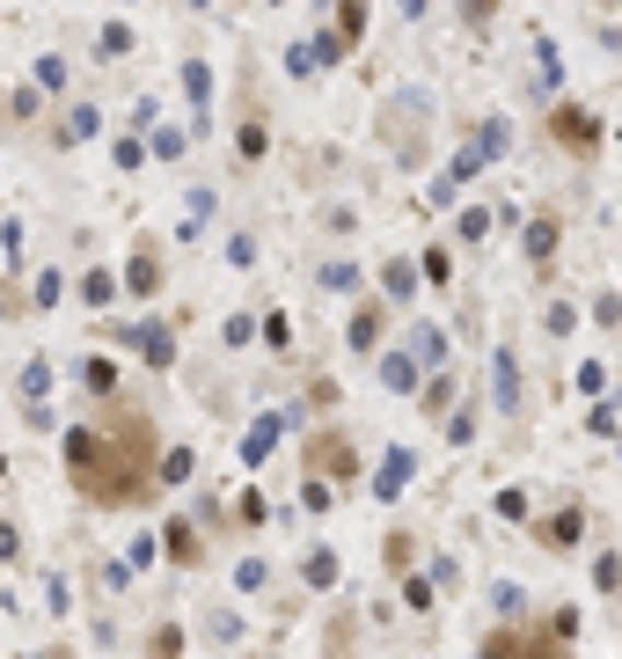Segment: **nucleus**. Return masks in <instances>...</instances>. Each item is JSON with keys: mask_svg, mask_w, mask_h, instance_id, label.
Returning <instances> with one entry per match:
<instances>
[{"mask_svg": "<svg viewBox=\"0 0 622 659\" xmlns=\"http://www.w3.org/2000/svg\"><path fill=\"white\" fill-rule=\"evenodd\" d=\"M73 484L89 491L96 506H132L146 491V462H154V433L140 411H103V425L67 439Z\"/></svg>", "mask_w": 622, "mask_h": 659, "instance_id": "1", "label": "nucleus"}, {"mask_svg": "<svg viewBox=\"0 0 622 659\" xmlns=\"http://www.w3.org/2000/svg\"><path fill=\"white\" fill-rule=\"evenodd\" d=\"M315 455H322V469H344V476H352V469H360V455H352V447H337V439H322V447H315Z\"/></svg>", "mask_w": 622, "mask_h": 659, "instance_id": "2", "label": "nucleus"}, {"mask_svg": "<svg viewBox=\"0 0 622 659\" xmlns=\"http://www.w3.org/2000/svg\"><path fill=\"white\" fill-rule=\"evenodd\" d=\"M132 293H154V249H140V257H132Z\"/></svg>", "mask_w": 622, "mask_h": 659, "instance_id": "3", "label": "nucleus"}]
</instances>
